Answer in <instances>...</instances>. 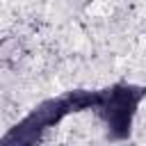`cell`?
<instances>
[{"instance_id":"obj_1","label":"cell","mask_w":146,"mask_h":146,"mask_svg":"<svg viewBox=\"0 0 146 146\" xmlns=\"http://www.w3.org/2000/svg\"><path fill=\"white\" fill-rule=\"evenodd\" d=\"M110 11H112L110 0H94V5L87 7V14H91V16H107Z\"/></svg>"}]
</instances>
